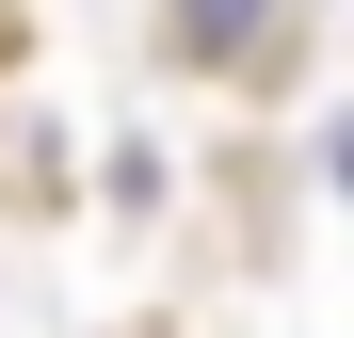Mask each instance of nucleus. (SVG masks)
I'll return each instance as SVG.
<instances>
[{
    "mask_svg": "<svg viewBox=\"0 0 354 338\" xmlns=\"http://www.w3.org/2000/svg\"><path fill=\"white\" fill-rule=\"evenodd\" d=\"M242 17H258V0H194L177 32H194V48H242Z\"/></svg>",
    "mask_w": 354,
    "mask_h": 338,
    "instance_id": "1",
    "label": "nucleus"
}]
</instances>
